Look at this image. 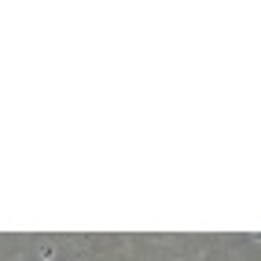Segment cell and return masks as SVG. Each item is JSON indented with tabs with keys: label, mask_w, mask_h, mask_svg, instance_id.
<instances>
[]
</instances>
